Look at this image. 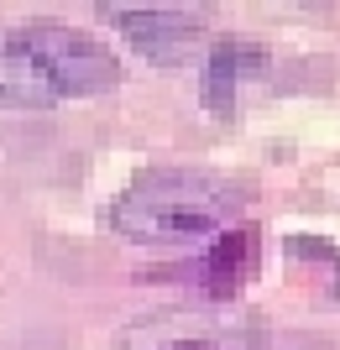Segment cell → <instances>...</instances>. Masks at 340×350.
Masks as SVG:
<instances>
[{
	"label": "cell",
	"mask_w": 340,
	"mask_h": 350,
	"mask_svg": "<svg viewBox=\"0 0 340 350\" xmlns=\"http://www.w3.org/2000/svg\"><path fill=\"white\" fill-rule=\"evenodd\" d=\"M116 31L152 63H183L205 37V16L183 5H120L110 11Z\"/></svg>",
	"instance_id": "cell-4"
},
{
	"label": "cell",
	"mask_w": 340,
	"mask_h": 350,
	"mask_svg": "<svg viewBox=\"0 0 340 350\" xmlns=\"http://www.w3.org/2000/svg\"><path fill=\"white\" fill-rule=\"evenodd\" d=\"M288 251H293V256H309V262H330V272H335V293H340V251L330 246V241H314V235H293V241H288Z\"/></svg>",
	"instance_id": "cell-7"
},
{
	"label": "cell",
	"mask_w": 340,
	"mask_h": 350,
	"mask_svg": "<svg viewBox=\"0 0 340 350\" xmlns=\"http://www.w3.org/2000/svg\"><path fill=\"white\" fill-rule=\"evenodd\" d=\"M252 256H257V230L252 225H236V230L215 235V246L205 251V262H199L194 278L205 282L215 298H236V288L252 272Z\"/></svg>",
	"instance_id": "cell-6"
},
{
	"label": "cell",
	"mask_w": 340,
	"mask_h": 350,
	"mask_svg": "<svg viewBox=\"0 0 340 350\" xmlns=\"http://www.w3.org/2000/svg\"><path fill=\"white\" fill-rule=\"evenodd\" d=\"M120 84V58L79 27H0V105L42 110Z\"/></svg>",
	"instance_id": "cell-2"
},
{
	"label": "cell",
	"mask_w": 340,
	"mask_h": 350,
	"mask_svg": "<svg viewBox=\"0 0 340 350\" xmlns=\"http://www.w3.org/2000/svg\"><path fill=\"white\" fill-rule=\"evenodd\" d=\"M267 329L241 308H157L110 335L105 350H262Z\"/></svg>",
	"instance_id": "cell-3"
},
{
	"label": "cell",
	"mask_w": 340,
	"mask_h": 350,
	"mask_svg": "<svg viewBox=\"0 0 340 350\" xmlns=\"http://www.w3.org/2000/svg\"><path fill=\"white\" fill-rule=\"evenodd\" d=\"M267 68H272V58H267L262 42H252V37H220V42L209 47L205 68H199L209 110H231L257 79H267Z\"/></svg>",
	"instance_id": "cell-5"
},
{
	"label": "cell",
	"mask_w": 340,
	"mask_h": 350,
	"mask_svg": "<svg viewBox=\"0 0 340 350\" xmlns=\"http://www.w3.org/2000/svg\"><path fill=\"white\" fill-rule=\"evenodd\" d=\"M252 204V189L225 173H199V167H152L126 193L105 204V225L126 241L147 246H173V241H215L236 230Z\"/></svg>",
	"instance_id": "cell-1"
}]
</instances>
